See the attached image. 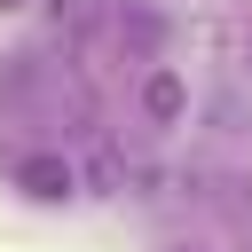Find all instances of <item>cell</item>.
<instances>
[{"label": "cell", "mask_w": 252, "mask_h": 252, "mask_svg": "<svg viewBox=\"0 0 252 252\" xmlns=\"http://www.w3.org/2000/svg\"><path fill=\"white\" fill-rule=\"evenodd\" d=\"M142 102H150V118H173V110H181V79H173V71H158V79L142 87Z\"/></svg>", "instance_id": "7a4b0ae2"}, {"label": "cell", "mask_w": 252, "mask_h": 252, "mask_svg": "<svg viewBox=\"0 0 252 252\" xmlns=\"http://www.w3.org/2000/svg\"><path fill=\"white\" fill-rule=\"evenodd\" d=\"M16 189H32V197H71V165H55V158H24V165H16Z\"/></svg>", "instance_id": "6da1fadb"}]
</instances>
